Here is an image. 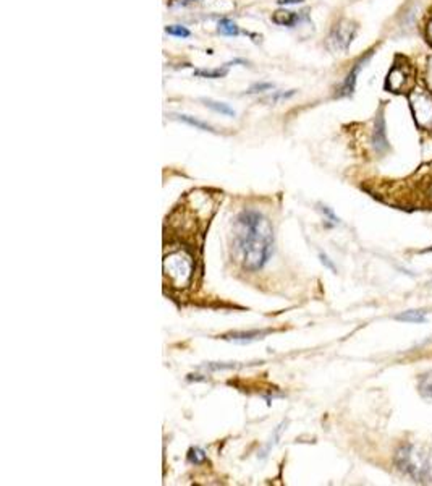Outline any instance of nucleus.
<instances>
[{
	"mask_svg": "<svg viewBox=\"0 0 432 486\" xmlns=\"http://www.w3.org/2000/svg\"><path fill=\"white\" fill-rule=\"evenodd\" d=\"M233 250L244 271L256 272L274 253V227L263 212L243 210L235 219Z\"/></svg>",
	"mask_w": 432,
	"mask_h": 486,
	"instance_id": "f257e3e1",
	"label": "nucleus"
},
{
	"mask_svg": "<svg viewBox=\"0 0 432 486\" xmlns=\"http://www.w3.org/2000/svg\"><path fill=\"white\" fill-rule=\"evenodd\" d=\"M193 256L185 250H175V252L165 255L164 274L174 287H188L191 279H193Z\"/></svg>",
	"mask_w": 432,
	"mask_h": 486,
	"instance_id": "f03ea898",
	"label": "nucleus"
},
{
	"mask_svg": "<svg viewBox=\"0 0 432 486\" xmlns=\"http://www.w3.org/2000/svg\"><path fill=\"white\" fill-rule=\"evenodd\" d=\"M386 87L393 93H412L416 88L414 67L410 65L407 60L397 62L388 72Z\"/></svg>",
	"mask_w": 432,
	"mask_h": 486,
	"instance_id": "7ed1b4c3",
	"label": "nucleus"
},
{
	"mask_svg": "<svg viewBox=\"0 0 432 486\" xmlns=\"http://www.w3.org/2000/svg\"><path fill=\"white\" fill-rule=\"evenodd\" d=\"M416 124L424 130L432 128V93L423 88H414L410 94Z\"/></svg>",
	"mask_w": 432,
	"mask_h": 486,
	"instance_id": "20e7f679",
	"label": "nucleus"
},
{
	"mask_svg": "<svg viewBox=\"0 0 432 486\" xmlns=\"http://www.w3.org/2000/svg\"><path fill=\"white\" fill-rule=\"evenodd\" d=\"M398 466L400 468H403L405 472L412 475L413 478H419L421 482H423V478L428 477V463H426L424 459L419 456V452H416L414 447L412 446L403 447V449L400 451Z\"/></svg>",
	"mask_w": 432,
	"mask_h": 486,
	"instance_id": "39448f33",
	"label": "nucleus"
},
{
	"mask_svg": "<svg viewBox=\"0 0 432 486\" xmlns=\"http://www.w3.org/2000/svg\"><path fill=\"white\" fill-rule=\"evenodd\" d=\"M355 31H356V26L351 23V21H346V20L340 21L329 36L327 44L330 49L337 51V52L348 49V46L351 44V41H353V37H355Z\"/></svg>",
	"mask_w": 432,
	"mask_h": 486,
	"instance_id": "423d86ee",
	"label": "nucleus"
},
{
	"mask_svg": "<svg viewBox=\"0 0 432 486\" xmlns=\"http://www.w3.org/2000/svg\"><path fill=\"white\" fill-rule=\"evenodd\" d=\"M366 60H367V58H362L361 62L356 63V67L353 68V70H351V72L348 73V77H346V79L342 83V87L339 88V93H337L339 96H348V94L353 93L355 83H356V77H358V73H360L361 67H362V63H365Z\"/></svg>",
	"mask_w": 432,
	"mask_h": 486,
	"instance_id": "0eeeda50",
	"label": "nucleus"
},
{
	"mask_svg": "<svg viewBox=\"0 0 432 486\" xmlns=\"http://www.w3.org/2000/svg\"><path fill=\"white\" fill-rule=\"evenodd\" d=\"M268 334V331H248V333H232L228 335H223V339L238 340V343H251L256 339H263Z\"/></svg>",
	"mask_w": 432,
	"mask_h": 486,
	"instance_id": "6e6552de",
	"label": "nucleus"
},
{
	"mask_svg": "<svg viewBox=\"0 0 432 486\" xmlns=\"http://www.w3.org/2000/svg\"><path fill=\"white\" fill-rule=\"evenodd\" d=\"M201 103L204 104L206 108H209V109H212V110L218 112V114H223V115H228V117H235V115H237V112H235L228 104L217 103V101H212V99H201Z\"/></svg>",
	"mask_w": 432,
	"mask_h": 486,
	"instance_id": "1a4fd4ad",
	"label": "nucleus"
},
{
	"mask_svg": "<svg viewBox=\"0 0 432 486\" xmlns=\"http://www.w3.org/2000/svg\"><path fill=\"white\" fill-rule=\"evenodd\" d=\"M175 119L180 120V122H185V124L198 128V130H202V132H212V133L216 132L214 127L207 124V122H202L199 119H195V117H191V115H175Z\"/></svg>",
	"mask_w": 432,
	"mask_h": 486,
	"instance_id": "9d476101",
	"label": "nucleus"
},
{
	"mask_svg": "<svg viewBox=\"0 0 432 486\" xmlns=\"http://www.w3.org/2000/svg\"><path fill=\"white\" fill-rule=\"evenodd\" d=\"M397 319L405 323H424L426 321V312H421V309H410V312H405L402 314H398Z\"/></svg>",
	"mask_w": 432,
	"mask_h": 486,
	"instance_id": "9b49d317",
	"label": "nucleus"
},
{
	"mask_svg": "<svg viewBox=\"0 0 432 486\" xmlns=\"http://www.w3.org/2000/svg\"><path fill=\"white\" fill-rule=\"evenodd\" d=\"M377 125L374 132V146L381 151V148H387V140H386V130H384V119L382 115H377Z\"/></svg>",
	"mask_w": 432,
	"mask_h": 486,
	"instance_id": "f8f14e48",
	"label": "nucleus"
},
{
	"mask_svg": "<svg viewBox=\"0 0 432 486\" xmlns=\"http://www.w3.org/2000/svg\"><path fill=\"white\" fill-rule=\"evenodd\" d=\"M298 17L293 12H288V10H279V12L274 13V21L277 25H284V26H292L295 25V21Z\"/></svg>",
	"mask_w": 432,
	"mask_h": 486,
	"instance_id": "ddd939ff",
	"label": "nucleus"
},
{
	"mask_svg": "<svg viewBox=\"0 0 432 486\" xmlns=\"http://www.w3.org/2000/svg\"><path fill=\"white\" fill-rule=\"evenodd\" d=\"M218 33L223 34V36H237L240 33V30L232 20L223 18V20L218 21Z\"/></svg>",
	"mask_w": 432,
	"mask_h": 486,
	"instance_id": "4468645a",
	"label": "nucleus"
},
{
	"mask_svg": "<svg viewBox=\"0 0 432 486\" xmlns=\"http://www.w3.org/2000/svg\"><path fill=\"white\" fill-rule=\"evenodd\" d=\"M206 452L201 447H191L188 451V462L193 463V466H201V463L206 462Z\"/></svg>",
	"mask_w": 432,
	"mask_h": 486,
	"instance_id": "2eb2a0df",
	"label": "nucleus"
},
{
	"mask_svg": "<svg viewBox=\"0 0 432 486\" xmlns=\"http://www.w3.org/2000/svg\"><path fill=\"white\" fill-rule=\"evenodd\" d=\"M419 391L424 397L432 399V370L429 373H426V375L421 378Z\"/></svg>",
	"mask_w": 432,
	"mask_h": 486,
	"instance_id": "dca6fc26",
	"label": "nucleus"
},
{
	"mask_svg": "<svg viewBox=\"0 0 432 486\" xmlns=\"http://www.w3.org/2000/svg\"><path fill=\"white\" fill-rule=\"evenodd\" d=\"M227 67L225 68H217V70H198L196 72V75H198V77H204V78H222L227 75Z\"/></svg>",
	"mask_w": 432,
	"mask_h": 486,
	"instance_id": "f3484780",
	"label": "nucleus"
},
{
	"mask_svg": "<svg viewBox=\"0 0 432 486\" xmlns=\"http://www.w3.org/2000/svg\"><path fill=\"white\" fill-rule=\"evenodd\" d=\"M165 31H167L169 34L177 36V37H188V36H190V31L186 30L185 26H181V25H172V26H167V28H165Z\"/></svg>",
	"mask_w": 432,
	"mask_h": 486,
	"instance_id": "a211bd4d",
	"label": "nucleus"
},
{
	"mask_svg": "<svg viewBox=\"0 0 432 486\" xmlns=\"http://www.w3.org/2000/svg\"><path fill=\"white\" fill-rule=\"evenodd\" d=\"M319 210H321L322 215H324L325 217H327L329 221L334 224V226H337V224H340V219L334 215V212H332V210H330V207H327V206H321V207H319Z\"/></svg>",
	"mask_w": 432,
	"mask_h": 486,
	"instance_id": "6ab92c4d",
	"label": "nucleus"
},
{
	"mask_svg": "<svg viewBox=\"0 0 432 486\" xmlns=\"http://www.w3.org/2000/svg\"><path fill=\"white\" fill-rule=\"evenodd\" d=\"M274 87H272L270 83H258V84H254V87H251V89L248 91V93H263V91L266 89H272Z\"/></svg>",
	"mask_w": 432,
	"mask_h": 486,
	"instance_id": "aec40b11",
	"label": "nucleus"
},
{
	"mask_svg": "<svg viewBox=\"0 0 432 486\" xmlns=\"http://www.w3.org/2000/svg\"><path fill=\"white\" fill-rule=\"evenodd\" d=\"M319 258H321V263H322L324 266H327V268H329L330 271H332V272H335V271H337V269H335V266H334V263H332V261H330V260H329V256H327V255H324V253H319Z\"/></svg>",
	"mask_w": 432,
	"mask_h": 486,
	"instance_id": "412c9836",
	"label": "nucleus"
},
{
	"mask_svg": "<svg viewBox=\"0 0 432 486\" xmlns=\"http://www.w3.org/2000/svg\"><path fill=\"white\" fill-rule=\"evenodd\" d=\"M426 196H428V200L429 203L432 205V181H429V186L426 188Z\"/></svg>",
	"mask_w": 432,
	"mask_h": 486,
	"instance_id": "4be33fe9",
	"label": "nucleus"
},
{
	"mask_svg": "<svg viewBox=\"0 0 432 486\" xmlns=\"http://www.w3.org/2000/svg\"><path fill=\"white\" fill-rule=\"evenodd\" d=\"M303 2V0H279V4H285V5H288V4H301Z\"/></svg>",
	"mask_w": 432,
	"mask_h": 486,
	"instance_id": "5701e85b",
	"label": "nucleus"
},
{
	"mask_svg": "<svg viewBox=\"0 0 432 486\" xmlns=\"http://www.w3.org/2000/svg\"><path fill=\"white\" fill-rule=\"evenodd\" d=\"M428 37H429V42L432 44V18H431L429 25H428Z\"/></svg>",
	"mask_w": 432,
	"mask_h": 486,
	"instance_id": "b1692460",
	"label": "nucleus"
},
{
	"mask_svg": "<svg viewBox=\"0 0 432 486\" xmlns=\"http://www.w3.org/2000/svg\"><path fill=\"white\" fill-rule=\"evenodd\" d=\"M428 77H429V87L432 89V60L429 62V72H428Z\"/></svg>",
	"mask_w": 432,
	"mask_h": 486,
	"instance_id": "393cba45",
	"label": "nucleus"
}]
</instances>
